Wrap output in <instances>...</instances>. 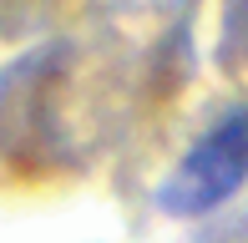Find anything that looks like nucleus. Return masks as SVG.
Listing matches in <instances>:
<instances>
[{
    "mask_svg": "<svg viewBox=\"0 0 248 243\" xmlns=\"http://www.w3.org/2000/svg\"><path fill=\"white\" fill-rule=\"evenodd\" d=\"M243 182H248V106L218 117V127L187 147V157L162 187V208L177 218H198L228 203Z\"/></svg>",
    "mask_w": 248,
    "mask_h": 243,
    "instance_id": "nucleus-1",
    "label": "nucleus"
},
{
    "mask_svg": "<svg viewBox=\"0 0 248 243\" xmlns=\"http://www.w3.org/2000/svg\"><path fill=\"white\" fill-rule=\"evenodd\" d=\"M223 61L248 66V0H228L223 5Z\"/></svg>",
    "mask_w": 248,
    "mask_h": 243,
    "instance_id": "nucleus-2",
    "label": "nucleus"
}]
</instances>
